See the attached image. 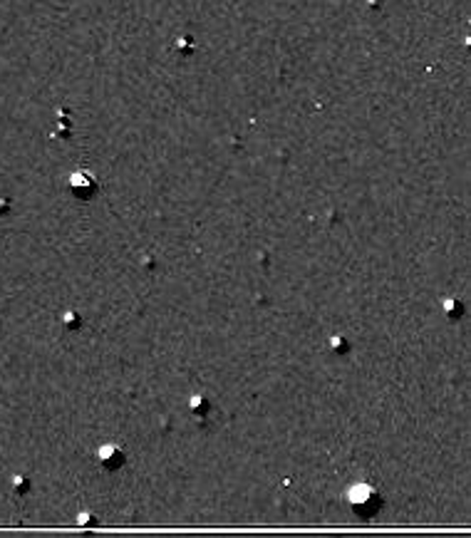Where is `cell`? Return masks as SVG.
<instances>
[{
    "mask_svg": "<svg viewBox=\"0 0 471 538\" xmlns=\"http://www.w3.org/2000/svg\"><path fill=\"white\" fill-rule=\"evenodd\" d=\"M347 501H350L352 511L360 518H372L384 506L382 493L377 491L375 486H370V484H355L352 489H350V493H347Z\"/></svg>",
    "mask_w": 471,
    "mask_h": 538,
    "instance_id": "obj_1",
    "label": "cell"
},
{
    "mask_svg": "<svg viewBox=\"0 0 471 538\" xmlns=\"http://www.w3.org/2000/svg\"><path fill=\"white\" fill-rule=\"evenodd\" d=\"M97 459L104 471H117L127 464V456H124V449L119 444H102L97 449Z\"/></svg>",
    "mask_w": 471,
    "mask_h": 538,
    "instance_id": "obj_2",
    "label": "cell"
},
{
    "mask_svg": "<svg viewBox=\"0 0 471 538\" xmlns=\"http://www.w3.org/2000/svg\"><path fill=\"white\" fill-rule=\"evenodd\" d=\"M188 412H191V417L193 419H211L213 414V404L211 399L206 397V395H193L191 397V404H188Z\"/></svg>",
    "mask_w": 471,
    "mask_h": 538,
    "instance_id": "obj_3",
    "label": "cell"
},
{
    "mask_svg": "<svg viewBox=\"0 0 471 538\" xmlns=\"http://www.w3.org/2000/svg\"><path fill=\"white\" fill-rule=\"evenodd\" d=\"M330 345H332V350L337 352L340 357H345V355H350V350H352V345H350V340H347L345 335H335Z\"/></svg>",
    "mask_w": 471,
    "mask_h": 538,
    "instance_id": "obj_4",
    "label": "cell"
},
{
    "mask_svg": "<svg viewBox=\"0 0 471 538\" xmlns=\"http://www.w3.org/2000/svg\"><path fill=\"white\" fill-rule=\"evenodd\" d=\"M444 310H447L449 320H459V318H461V303H459L456 298H449L447 303H444Z\"/></svg>",
    "mask_w": 471,
    "mask_h": 538,
    "instance_id": "obj_5",
    "label": "cell"
},
{
    "mask_svg": "<svg viewBox=\"0 0 471 538\" xmlns=\"http://www.w3.org/2000/svg\"><path fill=\"white\" fill-rule=\"evenodd\" d=\"M62 325L67 330H77V328H82V318L77 313H65L62 315Z\"/></svg>",
    "mask_w": 471,
    "mask_h": 538,
    "instance_id": "obj_6",
    "label": "cell"
},
{
    "mask_svg": "<svg viewBox=\"0 0 471 538\" xmlns=\"http://www.w3.org/2000/svg\"><path fill=\"white\" fill-rule=\"evenodd\" d=\"M94 514H90V511H82L80 514V526H97V518H92Z\"/></svg>",
    "mask_w": 471,
    "mask_h": 538,
    "instance_id": "obj_7",
    "label": "cell"
}]
</instances>
